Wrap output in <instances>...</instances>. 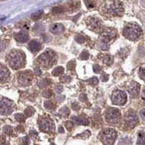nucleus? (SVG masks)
Returning <instances> with one entry per match:
<instances>
[{
	"label": "nucleus",
	"instance_id": "f257e3e1",
	"mask_svg": "<svg viewBox=\"0 0 145 145\" xmlns=\"http://www.w3.org/2000/svg\"><path fill=\"white\" fill-rule=\"evenodd\" d=\"M102 12L109 16H120L124 13V7L119 0H107L102 6Z\"/></svg>",
	"mask_w": 145,
	"mask_h": 145
},
{
	"label": "nucleus",
	"instance_id": "f03ea898",
	"mask_svg": "<svg viewBox=\"0 0 145 145\" xmlns=\"http://www.w3.org/2000/svg\"><path fill=\"white\" fill-rule=\"evenodd\" d=\"M7 61L9 63L10 66L13 69H19V68L22 67L25 63V58H24V53H22L20 51L13 50L10 52L8 53L7 57Z\"/></svg>",
	"mask_w": 145,
	"mask_h": 145
},
{
	"label": "nucleus",
	"instance_id": "7ed1b4c3",
	"mask_svg": "<svg viewBox=\"0 0 145 145\" xmlns=\"http://www.w3.org/2000/svg\"><path fill=\"white\" fill-rule=\"evenodd\" d=\"M142 29L136 23H127L123 30V35L130 40H136L142 36Z\"/></svg>",
	"mask_w": 145,
	"mask_h": 145
},
{
	"label": "nucleus",
	"instance_id": "20e7f679",
	"mask_svg": "<svg viewBox=\"0 0 145 145\" xmlns=\"http://www.w3.org/2000/svg\"><path fill=\"white\" fill-rule=\"evenodd\" d=\"M56 55H55L54 52L52 50H47L38 57V61L40 65L44 66V67H50L56 63Z\"/></svg>",
	"mask_w": 145,
	"mask_h": 145
},
{
	"label": "nucleus",
	"instance_id": "39448f33",
	"mask_svg": "<svg viewBox=\"0 0 145 145\" xmlns=\"http://www.w3.org/2000/svg\"><path fill=\"white\" fill-rule=\"evenodd\" d=\"M117 137V132L111 128L104 129L101 134V140L105 145H112Z\"/></svg>",
	"mask_w": 145,
	"mask_h": 145
},
{
	"label": "nucleus",
	"instance_id": "423d86ee",
	"mask_svg": "<svg viewBox=\"0 0 145 145\" xmlns=\"http://www.w3.org/2000/svg\"><path fill=\"white\" fill-rule=\"evenodd\" d=\"M86 24H87L88 28L94 32L101 33L103 30L102 22L97 17H94V16H93V17L87 18V20H86Z\"/></svg>",
	"mask_w": 145,
	"mask_h": 145
},
{
	"label": "nucleus",
	"instance_id": "0eeeda50",
	"mask_svg": "<svg viewBox=\"0 0 145 145\" xmlns=\"http://www.w3.org/2000/svg\"><path fill=\"white\" fill-rule=\"evenodd\" d=\"M117 37V31L114 29L107 28L103 29L101 32V39L103 44H109L111 41H113Z\"/></svg>",
	"mask_w": 145,
	"mask_h": 145
},
{
	"label": "nucleus",
	"instance_id": "6e6552de",
	"mask_svg": "<svg viewBox=\"0 0 145 145\" xmlns=\"http://www.w3.org/2000/svg\"><path fill=\"white\" fill-rule=\"evenodd\" d=\"M13 111V101L8 100L6 98L1 97L0 98V113L3 115H8L12 113Z\"/></svg>",
	"mask_w": 145,
	"mask_h": 145
},
{
	"label": "nucleus",
	"instance_id": "1a4fd4ad",
	"mask_svg": "<svg viewBox=\"0 0 145 145\" xmlns=\"http://www.w3.org/2000/svg\"><path fill=\"white\" fill-rule=\"evenodd\" d=\"M126 94L121 90H116L111 95V101L116 105H124L126 102Z\"/></svg>",
	"mask_w": 145,
	"mask_h": 145
},
{
	"label": "nucleus",
	"instance_id": "9d476101",
	"mask_svg": "<svg viewBox=\"0 0 145 145\" xmlns=\"http://www.w3.org/2000/svg\"><path fill=\"white\" fill-rule=\"evenodd\" d=\"M120 111L118 109H109L106 113V120L109 123L116 124L120 120Z\"/></svg>",
	"mask_w": 145,
	"mask_h": 145
},
{
	"label": "nucleus",
	"instance_id": "9b49d317",
	"mask_svg": "<svg viewBox=\"0 0 145 145\" xmlns=\"http://www.w3.org/2000/svg\"><path fill=\"white\" fill-rule=\"evenodd\" d=\"M33 77L30 71H23L20 72L18 75V81L22 86H30L32 82Z\"/></svg>",
	"mask_w": 145,
	"mask_h": 145
},
{
	"label": "nucleus",
	"instance_id": "f8f14e48",
	"mask_svg": "<svg viewBox=\"0 0 145 145\" xmlns=\"http://www.w3.org/2000/svg\"><path fill=\"white\" fill-rule=\"evenodd\" d=\"M125 123L128 127H134L138 123V118L133 111H129L125 116Z\"/></svg>",
	"mask_w": 145,
	"mask_h": 145
},
{
	"label": "nucleus",
	"instance_id": "ddd939ff",
	"mask_svg": "<svg viewBox=\"0 0 145 145\" xmlns=\"http://www.w3.org/2000/svg\"><path fill=\"white\" fill-rule=\"evenodd\" d=\"M53 123L51 119H43L39 122V128L43 132H49L53 129Z\"/></svg>",
	"mask_w": 145,
	"mask_h": 145
},
{
	"label": "nucleus",
	"instance_id": "4468645a",
	"mask_svg": "<svg viewBox=\"0 0 145 145\" xmlns=\"http://www.w3.org/2000/svg\"><path fill=\"white\" fill-rule=\"evenodd\" d=\"M127 91L133 98H135L140 93V85L136 82H131L127 86Z\"/></svg>",
	"mask_w": 145,
	"mask_h": 145
},
{
	"label": "nucleus",
	"instance_id": "2eb2a0df",
	"mask_svg": "<svg viewBox=\"0 0 145 145\" xmlns=\"http://www.w3.org/2000/svg\"><path fill=\"white\" fill-rule=\"evenodd\" d=\"M10 72L5 65L0 63V82H5L9 79Z\"/></svg>",
	"mask_w": 145,
	"mask_h": 145
},
{
	"label": "nucleus",
	"instance_id": "dca6fc26",
	"mask_svg": "<svg viewBox=\"0 0 145 145\" xmlns=\"http://www.w3.org/2000/svg\"><path fill=\"white\" fill-rule=\"evenodd\" d=\"M64 30V27L61 23H54L50 27V31L54 35H59L63 33Z\"/></svg>",
	"mask_w": 145,
	"mask_h": 145
},
{
	"label": "nucleus",
	"instance_id": "f3484780",
	"mask_svg": "<svg viewBox=\"0 0 145 145\" xmlns=\"http://www.w3.org/2000/svg\"><path fill=\"white\" fill-rule=\"evenodd\" d=\"M14 38H15V40L17 41V42L24 43L28 40L29 35L27 34L26 31H22V32H19V33H16L15 36H14Z\"/></svg>",
	"mask_w": 145,
	"mask_h": 145
},
{
	"label": "nucleus",
	"instance_id": "a211bd4d",
	"mask_svg": "<svg viewBox=\"0 0 145 145\" xmlns=\"http://www.w3.org/2000/svg\"><path fill=\"white\" fill-rule=\"evenodd\" d=\"M29 48L32 53H37L41 49V44L37 40H32L31 42L29 44Z\"/></svg>",
	"mask_w": 145,
	"mask_h": 145
},
{
	"label": "nucleus",
	"instance_id": "6ab92c4d",
	"mask_svg": "<svg viewBox=\"0 0 145 145\" xmlns=\"http://www.w3.org/2000/svg\"><path fill=\"white\" fill-rule=\"evenodd\" d=\"M101 60H102L103 63H105L106 65H111V64L113 63V57L111 56V55H109V54H104L102 55V56L101 57Z\"/></svg>",
	"mask_w": 145,
	"mask_h": 145
},
{
	"label": "nucleus",
	"instance_id": "aec40b11",
	"mask_svg": "<svg viewBox=\"0 0 145 145\" xmlns=\"http://www.w3.org/2000/svg\"><path fill=\"white\" fill-rule=\"evenodd\" d=\"M74 120H75V122L78 125H85V126H87L89 124L88 120L86 119H85V118L83 117H77V118H74Z\"/></svg>",
	"mask_w": 145,
	"mask_h": 145
},
{
	"label": "nucleus",
	"instance_id": "412c9836",
	"mask_svg": "<svg viewBox=\"0 0 145 145\" xmlns=\"http://www.w3.org/2000/svg\"><path fill=\"white\" fill-rule=\"evenodd\" d=\"M119 145H132V141L129 137H125L122 138L119 141Z\"/></svg>",
	"mask_w": 145,
	"mask_h": 145
},
{
	"label": "nucleus",
	"instance_id": "4be33fe9",
	"mask_svg": "<svg viewBox=\"0 0 145 145\" xmlns=\"http://www.w3.org/2000/svg\"><path fill=\"white\" fill-rule=\"evenodd\" d=\"M63 71H64V69L63 67H57V68H55V69L53 70V76H60V75H61V74L63 73Z\"/></svg>",
	"mask_w": 145,
	"mask_h": 145
},
{
	"label": "nucleus",
	"instance_id": "5701e85b",
	"mask_svg": "<svg viewBox=\"0 0 145 145\" xmlns=\"http://www.w3.org/2000/svg\"><path fill=\"white\" fill-rule=\"evenodd\" d=\"M42 15H43V12L42 11H38V12H36V13H34L32 14L31 18L34 20H38L42 17Z\"/></svg>",
	"mask_w": 145,
	"mask_h": 145
},
{
	"label": "nucleus",
	"instance_id": "b1692460",
	"mask_svg": "<svg viewBox=\"0 0 145 145\" xmlns=\"http://www.w3.org/2000/svg\"><path fill=\"white\" fill-rule=\"evenodd\" d=\"M138 142L140 144L145 145V134L143 132H140L139 133V141Z\"/></svg>",
	"mask_w": 145,
	"mask_h": 145
},
{
	"label": "nucleus",
	"instance_id": "393cba45",
	"mask_svg": "<svg viewBox=\"0 0 145 145\" xmlns=\"http://www.w3.org/2000/svg\"><path fill=\"white\" fill-rule=\"evenodd\" d=\"M139 76L142 80L145 81V65H142L139 70Z\"/></svg>",
	"mask_w": 145,
	"mask_h": 145
},
{
	"label": "nucleus",
	"instance_id": "a878e982",
	"mask_svg": "<svg viewBox=\"0 0 145 145\" xmlns=\"http://www.w3.org/2000/svg\"><path fill=\"white\" fill-rule=\"evenodd\" d=\"M34 112H35V109H33L32 107H29L25 109L26 117H30V116H32L33 114H34Z\"/></svg>",
	"mask_w": 145,
	"mask_h": 145
},
{
	"label": "nucleus",
	"instance_id": "bb28decb",
	"mask_svg": "<svg viewBox=\"0 0 145 145\" xmlns=\"http://www.w3.org/2000/svg\"><path fill=\"white\" fill-rule=\"evenodd\" d=\"M60 112H61V115L64 116V117H67V116H69V114H70V109H69V108H67V107H63L61 109Z\"/></svg>",
	"mask_w": 145,
	"mask_h": 145
},
{
	"label": "nucleus",
	"instance_id": "cd10ccee",
	"mask_svg": "<svg viewBox=\"0 0 145 145\" xmlns=\"http://www.w3.org/2000/svg\"><path fill=\"white\" fill-rule=\"evenodd\" d=\"M43 96L45 97V98H51L53 96V91L52 90H45L44 93H43Z\"/></svg>",
	"mask_w": 145,
	"mask_h": 145
},
{
	"label": "nucleus",
	"instance_id": "c85d7f7f",
	"mask_svg": "<svg viewBox=\"0 0 145 145\" xmlns=\"http://www.w3.org/2000/svg\"><path fill=\"white\" fill-rule=\"evenodd\" d=\"M15 119L17 120L18 122H23L24 121V119H25V118H24V116H23V114H16L15 115Z\"/></svg>",
	"mask_w": 145,
	"mask_h": 145
},
{
	"label": "nucleus",
	"instance_id": "c756f323",
	"mask_svg": "<svg viewBox=\"0 0 145 145\" xmlns=\"http://www.w3.org/2000/svg\"><path fill=\"white\" fill-rule=\"evenodd\" d=\"M88 58H89L88 52H86V51L82 52L81 54H80V59H81V60H87Z\"/></svg>",
	"mask_w": 145,
	"mask_h": 145
},
{
	"label": "nucleus",
	"instance_id": "7c9ffc66",
	"mask_svg": "<svg viewBox=\"0 0 145 145\" xmlns=\"http://www.w3.org/2000/svg\"><path fill=\"white\" fill-rule=\"evenodd\" d=\"M4 132H5L6 134H13V129H12L11 126H5V127H4Z\"/></svg>",
	"mask_w": 145,
	"mask_h": 145
},
{
	"label": "nucleus",
	"instance_id": "2f4dec72",
	"mask_svg": "<svg viewBox=\"0 0 145 145\" xmlns=\"http://www.w3.org/2000/svg\"><path fill=\"white\" fill-rule=\"evenodd\" d=\"M45 107L47 109H53V103L52 101H48L45 102Z\"/></svg>",
	"mask_w": 145,
	"mask_h": 145
},
{
	"label": "nucleus",
	"instance_id": "473e14b6",
	"mask_svg": "<svg viewBox=\"0 0 145 145\" xmlns=\"http://www.w3.org/2000/svg\"><path fill=\"white\" fill-rule=\"evenodd\" d=\"M63 11H64V7H61V6L55 7L53 9V13H63Z\"/></svg>",
	"mask_w": 145,
	"mask_h": 145
},
{
	"label": "nucleus",
	"instance_id": "72a5a7b5",
	"mask_svg": "<svg viewBox=\"0 0 145 145\" xmlns=\"http://www.w3.org/2000/svg\"><path fill=\"white\" fill-rule=\"evenodd\" d=\"M85 40H86V38H85L82 35H78V36L76 37V41L78 43H84Z\"/></svg>",
	"mask_w": 145,
	"mask_h": 145
},
{
	"label": "nucleus",
	"instance_id": "f704fd0d",
	"mask_svg": "<svg viewBox=\"0 0 145 145\" xmlns=\"http://www.w3.org/2000/svg\"><path fill=\"white\" fill-rule=\"evenodd\" d=\"M75 66H76L75 61H70V63H68V69H69L70 70H72L75 69Z\"/></svg>",
	"mask_w": 145,
	"mask_h": 145
},
{
	"label": "nucleus",
	"instance_id": "c9c22d12",
	"mask_svg": "<svg viewBox=\"0 0 145 145\" xmlns=\"http://www.w3.org/2000/svg\"><path fill=\"white\" fill-rule=\"evenodd\" d=\"M93 69H94V71L95 72V73H100L101 72V67L98 65V64H95V65H94V67H93Z\"/></svg>",
	"mask_w": 145,
	"mask_h": 145
},
{
	"label": "nucleus",
	"instance_id": "e433bc0d",
	"mask_svg": "<svg viewBox=\"0 0 145 145\" xmlns=\"http://www.w3.org/2000/svg\"><path fill=\"white\" fill-rule=\"evenodd\" d=\"M6 45H7V43H5L4 41H1V42H0V52L5 50V49L6 48Z\"/></svg>",
	"mask_w": 145,
	"mask_h": 145
},
{
	"label": "nucleus",
	"instance_id": "4c0bfd02",
	"mask_svg": "<svg viewBox=\"0 0 145 145\" xmlns=\"http://www.w3.org/2000/svg\"><path fill=\"white\" fill-rule=\"evenodd\" d=\"M46 82H47V79H44V80H42L41 82H39V84H38L39 87L43 88V87H45V86H47V84H48V83H46Z\"/></svg>",
	"mask_w": 145,
	"mask_h": 145
},
{
	"label": "nucleus",
	"instance_id": "58836bf2",
	"mask_svg": "<svg viewBox=\"0 0 145 145\" xmlns=\"http://www.w3.org/2000/svg\"><path fill=\"white\" fill-rule=\"evenodd\" d=\"M88 82L92 85H97L98 84V79H97V78H91V79H89Z\"/></svg>",
	"mask_w": 145,
	"mask_h": 145
},
{
	"label": "nucleus",
	"instance_id": "ea45409f",
	"mask_svg": "<svg viewBox=\"0 0 145 145\" xmlns=\"http://www.w3.org/2000/svg\"><path fill=\"white\" fill-rule=\"evenodd\" d=\"M65 126H66V127H67V129L68 130H71L72 129V127H73V124H72V122H66V124H65Z\"/></svg>",
	"mask_w": 145,
	"mask_h": 145
},
{
	"label": "nucleus",
	"instance_id": "a19ab883",
	"mask_svg": "<svg viewBox=\"0 0 145 145\" xmlns=\"http://www.w3.org/2000/svg\"><path fill=\"white\" fill-rule=\"evenodd\" d=\"M22 143L24 145H28L30 143V139H29V137H24L22 139Z\"/></svg>",
	"mask_w": 145,
	"mask_h": 145
},
{
	"label": "nucleus",
	"instance_id": "79ce46f5",
	"mask_svg": "<svg viewBox=\"0 0 145 145\" xmlns=\"http://www.w3.org/2000/svg\"><path fill=\"white\" fill-rule=\"evenodd\" d=\"M85 1H86V5H87V7H88V8H92V7H94V4H93L92 2L88 1V0H85Z\"/></svg>",
	"mask_w": 145,
	"mask_h": 145
},
{
	"label": "nucleus",
	"instance_id": "37998d69",
	"mask_svg": "<svg viewBox=\"0 0 145 145\" xmlns=\"http://www.w3.org/2000/svg\"><path fill=\"white\" fill-rule=\"evenodd\" d=\"M70 80H71V78H70L69 76H65V78H64L63 79V81L65 82V83H68V82H70Z\"/></svg>",
	"mask_w": 145,
	"mask_h": 145
},
{
	"label": "nucleus",
	"instance_id": "c03bdc74",
	"mask_svg": "<svg viewBox=\"0 0 145 145\" xmlns=\"http://www.w3.org/2000/svg\"><path fill=\"white\" fill-rule=\"evenodd\" d=\"M55 90H56L57 93H61V91H63V86H57L56 87H55Z\"/></svg>",
	"mask_w": 145,
	"mask_h": 145
},
{
	"label": "nucleus",
	"instance_id": "a18cd8bd",
	"mask_svg": "<svg viewBox=\"0 0 145 145\" xmlns=\"http://www.w3.org/2000/svg\"><path fill=\"white\" fill-rule=\"evenodd\" d=\"M108 75H106V74H103L102 76H101V80H102V81H107L108 80Z\"/></svg>",
	"mask_w": 145,
	"mask_h": 145
},
{
	"label": "nucleus",
	"instance_id": "49530a36",
	"mask_svg": "<svg viewBox=\"0 0 145 145\" xmlns=\"http://www.w3.org/2000/svg\"><path fill=\"white\" fill-rule=\"evenodd\" d=\"M72 108H73V109H79V106H78V103H73L72 104Z\"/></svg>",
	"mask_w": 145,
	"mask_h": 145
},
{
	"label": "nucleus",
	"instance_id": "de8ad7c7",
	"mask_svg": "<svg viewBox=\"0 0 145 145\" xmlns=\"http://www.w3.org/2000/svg\"><path fill=\"white\" fill-rule=\"evenodd\" d=\"M141 117L145 119V109H143L142 111H141Z\"/></svg>",
	"mask_w": 145,
	"mask_h": 145
},
{
	"label": "nucleus",
	"instance_id": "09e8293b",
	"mask_svg": "<svg viewBox=\"0 0 145 145\" xmlns=\"http://www.w3.org/2000/svg\"><path fill=\"white\" fill-rule=\"evenodd\" d=\"M35 72H36L37 75H40V74L42 73V72H41V70H40V69H38V68L35 69Z\"/></svg>",
	"mask_w": 145,
	"mask_h": 145
},
{
	"label": "nucleus",
	"instance_id": "8fccbe9b",
	"mask_svg": "<svg viewBox=\"0 0 145 145\" xmlns=\"http://www.w3.org/2000/svg\"><path fill=\"white\" fill-rule=\"evenodd\" d=\"M142 100H143L145 101V89L143 91H142Z\"/></svg>",
	"mask_w": 145,
	"mask_h": 145
},
{
	"label": "nucleus",
	"instance_id": "3c124183",
	"mask_svg": "<svg viewBox=\"0 0 145 145\" xmlns=\"http://www.w3.org/2000/svg\"><path fill=\"white\" fill-rule=\"evenodd\" d=\"M59 132L61 133V134H63V133H64V129H63V126H60V127H59Z\"/></svg>",
	"mask_w": 145,
	"mask_h": 145
},
{
	"label": "nucleus",
	"instance_id": "603ef678",
	"mask_svg": "<svg viewBox=\"0 0 145 145\" xmlns=\"http://www.w3.org/2000/svg\"><path fill=\"white\" fill-rule=\"evenodd\" d=\"M141 4L143 7H145V0H141Z\"/></svg>",
	"mask_w": 145,
	"mask_h": 145
},
{
	"label": "nucleus",
	"instance_id": "864d4df0",
	"mask_svg": "<svg viewBox=\"0 0 145 145\" xmlns=\"http://www.w3.org/2000/svg\"><path fill=\"white\" fill-rule=\"evenodd\" d=\"M5 16H0V20H5Z\"/></svg>",
	"mask_w": 145,
	"mask_h": 145
},
{
	"label": "nucleus",
	"instance_id": "5fc2aeb1",
	"mask_svg": "<svg viewBox=\"0 0 145 145\" xmlns=\"http://www.w3.org/2000/svg\"><path fill=\"white\" fill-rule=\"evenodd\" d=\"M51 145H55V144H51Z\"/></svg>",
	"mask_w": 145,
	"mask_h": 145
}]
</instances>
